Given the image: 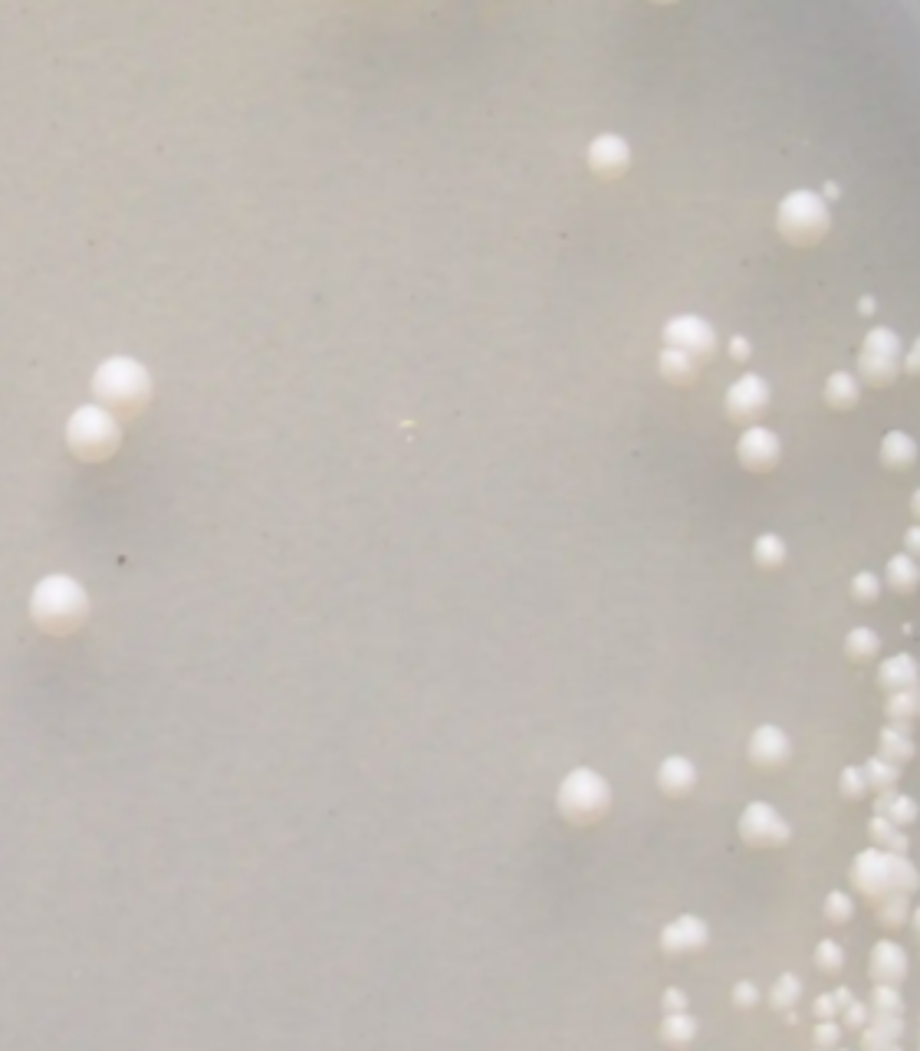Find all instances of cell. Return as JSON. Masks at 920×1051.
<instances>
[{"label": "cell", "instance_id": "d4e9b609", "mask_svg": "<svg viewBox=\"0 0 920 1051\" xmlns=\"http://www.w3.org/2000/svg\"><path fill=\"white\" fill-rule=\"evenodd\" d=\"M861 772H865V782H868V789H874V792L894 789V785H897V779H901V766H897V762H888V759H881V756H874V759H868V766H861Z\"/></svg>", "mask_w": 920, "mask_h": 1051}, {"label": "cell", "instance_id": "6da1fadb", "mask_svg": "<svg viewBox=\"0 0 920 1051\" xmlns=\"http://www.w3.org/2000/svg\"><path fill=\"white\" fill-rule=\"evenodd\" d=\"M851 884L865 897L881 900L884 894H911L917 887V871L904 854L868 848L851 864Z\"/></svg>", "mask_w": 920, "mask_h": 1051}, {"label": "cell", "instance_id": "30bf717a", "mask_svg": "<svg viewBox=\"0 0 920 1051\" xmlns=\"http://www.w3.org/2000/svg\"><path fill=\"white\" fill-rule=\"evenodd\" d=\"M769 408V385L766 378L746 372L727 388V414L733 421H756Z\"/></svg>", "mask_w": 920, "mask_h": 1051}, {"label": "cell", "instance_id": "74e56055", "mask_svg": "<svg viewBox=\"0 0 920 1051\" xmlns=\"http://www.w3.org/2000/svg\"><path fill=\"white\" fill-rule=\"evenodd\" d=\"M838 1038H842V1025H835L832 1019H822V1025H815V1032H812V1042L819 1048L838 1045Z\"/></svg>", "mask_w": 920, "mask_h": 1051}, {"label": "cell", "instance_id": "b9f144b4", "mask_svg": "<svg viewBox=\"0 0 920 1051\" xmlns=\"http://www.w3.org/2000/svg\"><path fill=\"white\" fill-rule=\"evenodd\" d=\"M835 1012H838V1006H835L832 992H825V996L815 999V1015H819V1019H832Z\"/></svg>", "mask_w": 920, "mask_h": 1051}, {"label": "cell", "instance_id": "1f68e13d", "mask_svg": "<svg viewBox=\"0 0 920 1051\" xmlns=\"http://www.w3.org/2000/svg\"><path fill=\"white\" fill-rule=\"evenodd\" d=\"M753 552H756V562L763 565V569H773V565H779L782 559H786V542H782L776 533H766V536L756 539Z\"/></svg>", "mask_w": 920, "mask_h": 1051}, {"label": "cell", "instance_id": "277c9868", "mask_svg": "<svg viewBox=\"0 0 920 1051\" xmlns=\"http://www.w3.org/2000/svg\"><path fill=\"white\" fill-rule=\"evenodd\" d=\"M779 234L789 240V244L796 247H809V244H819V240L825 237L828 224H832V211H828V204L822 194L815 191H792L786 194V198L779 201Z\"/></svg>", "mask_w": 920, "mask_h": 1051}, {"label": "cell", "instance_id": "484cf974", "mask_svg": "<svg viewBox=\"0 0 920 1051\" xmlns=\"http://www.w3.org/2000/svg\"><path fill=\"white\" fill-rule=\"evenodd\" d=\"M694 1035H697V1019H694V1015H687V1009L664 1015V1022H661V1038H664V1042L684 1045Z\"/></svg>", "mask_w": 920, "mask_h": 1051}, {"label": "cell", "instance_id": "9a60e30c", "mask_svg": "<svg viewBox=\"0 0 920 1051\" xmlns=\"http://www.w3.org/2000/svg\"><path fill=\"white\" fill-rule=\"evenodd\" d=\"M868 976L874 983H901L907 976V953L891 940L874 943V950L868 956Z\"/></svg>", "mask_w": 920, "mask_h": 1051}, {"label": "cell", "instance_id": "83f0119b", "mask_svg": "<svg viewBox=\"0 0 920 1051\" xmlns=\"http://www.w3.org/2000/svg\"><path fill=\"white\" fill-rule=\"evenodd\" d=\"M799 996H802V983H799V976L782 973V976L776 979V983H773V989H769V1006L779 1009V1012H786V1009L796 1006V999H799Z\"/></svg>", "mask_w": 920, "mask_h": 1051}, {"label": "cell", "instance_id": "5bb4252c", "mask_svg": "<svg viewBox=\"0 0 920 1051\" xmlns=\"http://www.w3.org/2000/svg\"><path fill=\"white\" fill-rule=\"evenodd\" d=\"M789 756H792V743H789V736L779 730V726H759V730L753 733V739H750L753 766L779 769Z\"/></svg>", "mask_w": 920, "mask_h": 1051}, {"label": "cell", "instance_id": "ac0fdd59", "mask_svg": "<svg viewBox=\"0 0 920 1051\" xmlns=\"http://www.w3.org/2000/svg\"><path fill=\"white\" fill-rule=\"evenodd\" d=\"M878 680L884 690H914L917 687V664L911 654H897V657H888V661L881 664L878 671Z\"/></svg>", "mask_w": 920, "mask_h": 1051}, {"label": "cell", "instance_id": "ee69618b", "mask_svg": "<svg viewBox=\"0 0 920 1051\" xmlns=\"http://www.w3.org/2000/svg\"><path fill=\"white\" fill-rule=\"evenodd\" d=\"M832 999H835V1006H838V1009H845L848 1002L855 999V996H851V989H845V986H842V989H835V992H832Z\"/></svg>", "mask_w": 920, "mask_h": 1051}, {"label": "cell", "instance_id": "d6a6232c", "mask_svg": "<svg viewBox=\"0 0 920 1051\" xmlns=\"http://www.w3.org/2000/svg\"><path fill=\"white\" fill-rule=\"evenodd\" d=\"M871 1012H894V1015H901L904 1012V999H901V992H897V986L894 983H878V986H874V992H871V1006H868Z\"/></svg>", "mask_w": 920, "mask_h": 1051}, {"label": "cell", "instance_id": "7c38bea8", "mask_svg": "<svg viewBox=\"0 0 920 1051\" xmlns=\"http://www.w3.org/2000/svg\"><path fill=\"white\" fill-rule=\"evenodd\" d=\"M628 165H631V148H628V142L621 135L605 132V135H598L595 142L589 145V168L595 171V175L615 178Z\"/></svg>", "mask_w": 920, "mask_h": 1051}, {"label": "cell", "instance_id": "ffe728a7", "mask_svg": "<svg viewBox=\"0 0 920 1051\" xmlns=\"http://www.w3.org/2000/svg\"><path fill=\"white\" fill-rule=\"evenodd\" d=\"M914 457H917V444H914L911 434H904V431L884 434V441H881V460H884V467H894V470L911 467Z\"/></svg>", "mask_w": 920, "mask_h": 1051}, {"label": "cell", "instance_id": "5b68a950", "mask_svg": "<svg viewBox=\"0 0 920 1051\" xmlns=\"http://www.w3.org/2000/svg\"><path fill=\"white\" fill-rule=\"evenodd\" d=\"M148 391H152V381H148L145 368L132 362V358H112L96 375V395L112 411L135 414L148 401Z\"/></svg>", "mask_w": 920, "mask_h": 1051}, {"label": "cell", "instance_id": "f6af8a7d", "mask_svg": "<svg viewBox=\"0 0 920 1051\" xmlns=\"http://www.w3.org/2000/svg\"><path fill=\"white\" fill-rule=\"evenodd\" d=\"M917 539H920V533H917V526H914L911 533H907V539H904V542H907V552H904V556H911V559L917 556Z\"/></svg>", "mask_w": 920, "mask_h": 1051}, {"label": "cell", "instance_id": "f1b7e54d", "mask_svg": "<svg viewBox=\"0 0 920 1051\" xmlns=\"http://www.w3.org/2000/svg\"><path fill=\"white\" fill-rule=\"evenodd\" d=\"M888 585L894 592H914L917 585V562L911 556H894L888 562Z\"/></svg>", "mask_w": 920, "mask_h": 1051}, {"label": "cell", "instance_id": "8d00e7d4", "mask_svg": "<svg viewBox=\"0 0 920 1051\" xmlns=\"http://www.w3.org/2000/svg\"><path fill=\"white\" fill-rule=\"evenodd\" d=\"M878 592H881L878 575H871V572H858L855 579H851V595H855L858 602H874V598H878Z\"/></svg>", "mask_w": 920, "mask_h": 1051}, {"label": "cell", "instance_id": "52a82bcc", "mask_svg": "<svg viewBox=\"0 0 920 1051\" xmlns=\"http://www.w3.org/2000/svg\"><path fill=\"white\" fill-rule=\"evenodd\" d=\"M858 368L871 385H888V381H894L897 368H901V339H897V332L888 326L871 329L865 336V345H861Z\"/></svg>", "mask_w": 920, "mask_h": 1051}, {"label": "cell", "instance_id": "d6986e66", "mask_svg": "<svg viewBox=\"0 0 920 1051\" xmlns=\"http://www.w3.org/2000/svg\"><path fill=\"white\" fill-rule=\"evenodd\" d=\"M874 815L891 818L894 825H911L917 818V802L911 799V795L884 789V792H878V799H874Z\"/></svg>", "mask_w": 920, "mask_h": 1051}, {"label": "cell", "instance_id": "d590c367", "mask_svg": "<svg viewBox=\"0 0 920 1051\" xmlns=\"http://www.w3.org/2000/svg\"><path fill=\"white\" fill-rule=\"evenodd\" d=\"M851 914H855V904H851V897L842 894V891H832L825 897V917L832 923H848Z\"/></svg>", "mask_w": 920, "mask_h": 1051}, {"label": "cell", "instance_id": "4fadbf2b", "mask_svg": "<svg viewBox=\"0 0 920 1051\" xmlns=\"http://www.w3.org/2000/svg\"><path fill=\"white\" fill-rule=\"evenodd\" d=\"M779 450H782L779 437L769 431V427H750V431L740 437V444H736V454H740L743 467L750 470H769L779 460Z\"/></svg>", "mask_w": 920, "mask_h": 1051}, {"label": "cell", "instance_id": "836d02e7", "mask_svg": "<svg viewBox=\"0 0 920 1051\" xmlns=\"http://www.w3.org/2000/svg\"><path fill=\"white\" fill-rule=\"evenodd\" d=\"M838 792H842L845 799H861V795L868 792V782H865V772H861V766L842 769V776H838Z\"/></svg>", "mask_w": 920, "mask_h": 1051}, {"label": "cell", "instance_id": "8fae6325", "mask_svg": "<svg viewBox=\"0 0 920 1051\" xmlns=\"http://www.w3.org/2000/svg\"><path fill=\"white\" fill-rule=\"evenodd\" d=\"M707 940H710L707 923L700 920V917H694V914L677 917V920H671V923H667V927L661 930V950L671 953V956L704 950Z\"/></svg>", "mask_w": 920, "mask_h": 1051}, {"label": "cell", "instance_id": "60d3db41", "mask_svg": "<svg viewBox=\"0 0 920 1051\" xmlns=\"http://www.w3.org/2000/svg\"><path fill=\"white\" fill-rule=\"evenodd\" d=\"M661 1006H664L667 1012H681V1009H687V996H684V989H664Z\"/></svg>", "mask_w": 920, "mask_h": 1051}, {"label": "cell", "instance_id": "3957f363", "mask_svg": "<svg viewBox=\"0 0 920 1051\" xmlns=\"http://www.w3.org/2000/svg\"><path fill=\"white\" fill-rule=\"evenodd\" d=\"M556 805L566 822L592 825L612 808V785L595 769H572L559 785Z\"/></svg>", "mask_w": 920, "mask_h": 1051}, {"label": "cell", "instance_id": "f35d334b", "mask_svg": "<svg viewBox=\"0 0 920 1051\" xmlns=\"http://www.w3.org/2000/svg\"><path fill=\"white\" fill-rule=\"evenodd\" d=\"M842 1012H845V1025H848V1029H865V1022H868V1015H871V1009L865 1006V1002H855V999H851Z\"/></svg>", "mask_w": 920, "mask_h": 1051}, {"label": "cell", "instance_id": "7bdbcfd3", "mask_svg": "<svg viewBox=\"0 0 920 1051\" xmlns=\"http://www.w3.org/2000/svg\"><path fill=\"white\" fill-rule=\"evenodd\" d=\"M730 355L740 358V362H743V358H750V342H746L743 336H736V339L730 342Z\"/></svg>", "mask_w": 920, "mask_h": 1051}, {"label": "cell", "instance_id": "603a6c76", "mask_svg": "<svg viewBox=\"0 0 920 1051\" xmlns=\"http://www.w3.org/2000/svg\"><path fill=\"white\" fill-rule=\"evenodd\" d=\"M858 395H861L858 378L851 375V372H832V375H828V381H825V401L832 404V408L845 411V408H851V404L858 401Z\"/></svg>", "mask_w": 920, "mask_h": 1051}, {"label": "cell", "instance_id": "9c48e42d", "mask_svg": "<svg viewBox=\"0 0 920 1051\" xmlns=\"http://www.w3.org/2000/svg\"><path fill=\"white\" fill-rule=\"evenodd\" d=\"M664 345L667 349H681L690 358H707L717 349V332L700 316H674L664 326Z\"/></svg>", "mask_w": 920, "mask_h": 1051}, {"label": "cell", "instance_id": "7402d4cb", "mask_svg": "<svg viewBox=\"0 0 920 1051\" xmlns=\"http://www.w3.org/2000/svg\"><path fill=\"white\" fill-rule=\"evenodd\" d=\"M881 759L888 762H907L914 756V743H911V726L891 723L888 730H881Z\"/></svg>", "mask_w": 920, "mask_h": 1051}, {"label": "cell", "instance_id": "7dc6e473", "mask_svg": "<svg viewBox=\"0 0 920 1051\" xmlns=\"http://www.w3.org/2000/svg\"><path fill=\"white\" fill-rule=\"evenodd\" d=\"M871 309H874V299L865 296V299H861V313H871Z\"/></svg>", "mask_w": 920, "mask_h": 1051}, {"label": "cell", "instance_id": "e575fe53", "mask_svg": "<svg viewBox=\"0 0 920 1051\" xmlns=\"http://www.w3.org/2000/svg\"><path fill=\"white\" fill-rule=\"evenodd\" d=\"M815 966H822L825 973H835V969L845 966V953L835 940H822L815 946Z\"/></svg>", "mask_w": 920, "mask_h": 1051}, {"label": "cell", "instance_id": "cb8c5ba5", "mask_svg": "<svg viewBox=\"0 0 920 1051\" xmlns=\"http://www.w3.org/2000/svg\"><path fill=\"white\" fill-rule=\"evenodd\" d=\"M868 835H871L874 845L884 848V851H897V854L907 851V835L901 831V825H894L891 818H884V815H874V818H871V822H868Z\"/></svg>", "mask_w": 920, "mask_h": 1051}, {"label": "cell", "instance_id": "4316f807", "mask_svg": "<svg viewBox=\"0 0 920 1051\" xmlns=\"http://www.w3.org/2000/svg\"><path fill=\"white\" fill-rule=\"evenodd\" d=\"M845 651H848L851 661H871V657L881 651V638L871 628H855V631H848Z\"/></svg>", "mask_w": 920, "mask_h": 1051}, {"label": "cell", "instance_id": "7a4b0ae2", "mask_svg": "<svg viewBox=\"0 0 920 1051\" xmlns=\"http://www.w3.org/2000/svg\"><path fill=\"white\" fill-rule=\"evenodd\" d=\"M86 611V592L69 575H50L33 592V618L53 634L79 628L86 621Z\"/></svg>", "mask_w": 920, "mask_h": 1051}, {"label": "cell", "instance_id": "2e32d148", "mask_svg": "<svg viewBox=\"0 0 920 1051\" xmlns=\"http://www.w3.org/2000/svg\"><path fill=\"white\" fill-rule=\"evenodd\" d=\"M865 1025H868V1032L861 1035V1048L865 1051H891V1048H897L894 1042L904 1032L901 1015H894V1012H871Z\"/></svg>", "mask_w": 920, "mask_h": 1051}, {"label": "cell", "instance_id": "ab89813d", "mask_svg": "<svg viewBox=\"0 0 920 1051\" xmlns=\"http://www.w3.org/2000/svg\"><path fill=\"white\" fill-rule=\"evenodd\" d=\"M733 1002H736V1006H743V1009L756 1006V1002H759L756 983H736V986H733Z\"/></svg>", "mask_w": 920, "mask_h": 1051}, {"label": "cell", "instance_id": "ba28073f", "mask_svg": "<svg viewBox=\"0 0 920 1051\" xmlns=\"http://www.w3.org/2000/svg\"><path fill=\"white\" fill-rule=\"evenodd\" d=\"M740 838L753 848H779L792 838V825L769 802H750L740 815Z\"/></svg>", "mask_w": 920, "mask_h": 1051}, {"label": "cell", "instance_id": "f546056e", "mask_svg": "<svg viewBox=\"0 0 920 1051\" xmlns=\"http://www.w3.org/2000/svg\"><path fill=\"white\" fill-rule=\"evenodd\" d=\"M878 914L884 927H901L911 914V894H884L878 900Z\"/></svg>", "mask_w": 920, "mask_h": 1051}, {"label": "cell", "instance_id": "4dcf8cb0", "mask_svg": "<svg viewBox=\"0 0 920 1051\" xmlns=\"http://www.w3.org/2000/svg\"><path fill=\"white\" fill-rule=\"evenodd\" d=\"M917 707H920V700H917V687H914V690H894L891 700H888V716H891V723L911 726V720H914Z\"/></svg>", "mask_w": 920, "mask_h": 1051}, {"label": "cell", "instance_id": "44dd1931", "mask_svg": "<svg viewBox=\"0 0 920 1051\" xmlns=\"http://www.w3.org/2000/svg\"><path fill=\"white\" fill-rule=\"evenodd\" d=\"M658 368L667 381H674V385H687V381L697 378V358H690L681 349H667V345L658 355Z\"/></svg>", "mask_w": 920, "mask_h": 1051}, {"label": "cell", "instance_id": "8992f818", "mask_svg": "<svg viewBox=\"0 0 920 1051\" xmlns=\"http://www.w3.org/2000/svg\"><path fill=\"white\" fill-rule=\"evenodd\" d=\"M119 424L102 408H79L69 421V444L79 457L102 460L119 447Z\"/></svg>", "mask_w": 920, "mask_h": 1051}, {"label": "cell", "instance_id": "bcb514c9", "mask_svg": "<svg viewBox=\"0 0 920 1051\" xmlns=\"http://www.w3.org/2000/svg\"><path fill=\"white\" fill-rule=\"evenodd\" d=\"M904 368H907V372H911V375L917 372V345L911 349V355H907V365H904Z\"/></svg>", "mask_w": 920, "mask_h": 1051}, {"label": "cell", "instance_id": "e0dca14e", "mask_svg": "<svg viewBox=\"0 0 920 1051\" xmlns=\"http://www.w3.org/2000/svg\"><path fill=\"white\" fill-rule=\"evenodd\" d=\"M694 782H697V769H694V762H690L687 756H667L661 762L658 785H661L664 795L681 799V795H687L690 789H694Z\"/></svg>", "mask_w": 920, "mask_h": 1051}]
</instances>
